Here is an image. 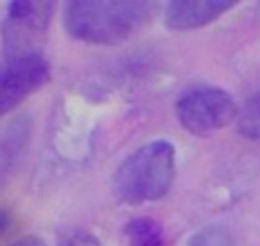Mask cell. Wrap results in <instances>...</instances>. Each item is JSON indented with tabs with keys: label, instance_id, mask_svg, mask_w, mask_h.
<instances>
[{
	"label": "cell",
	"instance_id": "1",
	"mask_svg": "<svg viewBox=\"0 0 260 246\" xmlns=\"http://www.w3.org/2000/svg\"><path fill=\"white\" fill-rule=\"evenodd\" d=\"M151 3L135 0H73L64 5L62 23L71 39L91 46H119L148 23Z\"/></svg>",
	"mask_w": 260,
	"mask_h": 246
},
{
	"label": "cell",
	"instance_id": "2",
	"mask_svg": "<svg viewBox=\"0 0 260 246\" xmlns=\"http://www.w3.org/2000/svg\"><path fill=\"white\" fill-rule=\"evenodd\" d=\"M176 178V148L169 139H151L119 164L112 192L123 205H144L167 196Z\"/></svg>",
	"mask_w": 260,
	"mask_h": 246
},
{
	"label": "cell",
	"instance_id": "3",
	"mask_svg": "<svg viewBox=\"0 0 260 246\" xmlns=\"http://www.w3.org/2000/svg\"><path fill=\"white\" fill-rule=\"evenodd\" d=\"M55 3L48 0H14L7 5L0 23L5 62L44 57V46L53 25Z\"/></svg>",
	"mask_w": 260,
	"mask_h": 246
},
{
	"label": "cell",
	"instance_id": "4",
	"mask_svg": "<svg viewBox=\"0 0 260 246\" xmlns=\"http://www.w3.org/2000/svg\"><path fill=\"white\" fill-rule=\"evenodd\" d=\"M176 119L192 134H212L238 119L233 96L219 87H192L176 100Z\"/></svg>",
	"mask_w": 260,
	"mask_h": 246
},
{
	"label": "cell",
	"instance_id": "5",
	"mask_svg": "<svg viewBox=\"0 0 260 246\" xmlns=\"http://www.w3.org/2000/svg\"><path fill=\"white\" fill-rule=\"evenodd\" d=\"M50 82V64L46 57H27L5 62L0 66V119L14 112L32 94Z\"/></svg>",
	"mask_w": 260,
	"mask_h": 246
},
{
	"label": "cell",
	"instance_id": "6",
	"mask_svg": "<svg viewBox=\"0 0 260 246\" xmlns=\"http://www.w3.org/2000/svg\"><path fill=\"white\" fill-rule=\"evenodd\" d=\"M233 7L226 0H174L165 7V25L176 32H187L217 21Z\"/></svg>",
	"mask_w": 260,
	"mask_h": 246
},
{
	"label": "cell",
	"instance_id": "7",
	"mask_svg": "<svg viewBox=\"0 0 260 246\" xmlns=\"http://www.w3.org/2000/svg\"><path fill=\"white\" fill-rule=\"evenodd\" d=\"M126 239L128 246H167L165 230L151 217H135L126 224Z\"/></svg>",
	"mask_w": 260,
	"mask_h": 246
},
{
	"label": "cell",
	"instance_id": "8",
	"mask_svg": "<svg viewBox=\"0 0 260 246\" xmlns=\"http://www.w3.org/2000/svg\"><path fill=\"white\" fill-rule=\"evenodd\" d=\"M238 132L242 137L251 139V142H260V91L253 94L238 114Z\"/></svg>",
	"mask_w": 260,
	"mask_h": 246
},
{
	"label": "cell",
	"instance_id": "9",
	"mask_svg": "<svg viewBox=\"0 0 260 246\" xmlns=\"http://www.w3.org/2000/svg\"><path fill=\"white\" fill-rule=\"evenodd\" d=\"M187 246H235V239L226 226L210 224L203 226L201 230H197L187 239Z\"/></svg>",
	"mask_w": 260,
	"mask_h": 246
},
{
	"label": "cell",
	"instance_id": "10",
	"mask_svg": "<svg viewBox=\"0 0 260 246\" xmlns=\"http://www.w3.org/2000/svg\"><path fill=\"white\" fill-rule=\"evenodd\" d=\"M59 246H103L99 237L94 233H87V230H80V233H73L69 237H64Z\"/></svg>",
	"mask_w": 260,
	"mask_h": 246
},
{
	"label": "cell",
	"instance_id": "11",
	"mask_svg": "<svg viewBox=\"0 0 260 246\" xmlns=\"http://www.w3.org/2000/svg\"><path fill=\"white\" fill-rule=\"evenodd\" d=\"M9 246H48L41 237H37V235H27V237H21L16 239V242H12Z\"/></svg>",
	"mask_w": 260,
	"mask_h": 246
}]
</instances>
